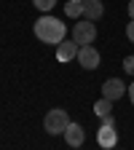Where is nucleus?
<instances>
[{
  "label": "nucleus",
  "instance_id": "f257e3e1",
  "mask_svg": "<svg viewBox=\"0 0 134 150\" xmlns=\"http://www.w3.org/2000/svg\"><path fill=\"white\" fill-rule=\"evenodd\" d=\"M32 32H35V38L40 43H48V46H59L62 40H65V35H67V27L59 22L56 16H40L35 22V27H32Z\"/></svg>",
  "mask_w": 134,
  "mask_h": 150
},
{
  "label": "nucleus",
  "instance_id": "f03ea898",
  "mask_svg": "<svg viewBox=\"0 0 134 150\" xmlns=\"http://www.w3.org/2000/svg\"><path fill=\"white\" fill-rule=\"evenodd\" d=\"M67 126H70V115H67V110H62V107L48 110L46 118H43V129L48 131V134H65Z\"/></svg>",
  "mask_w": 134,
  "mask_h": 150
},
{
  "label": "nucleus",
  "instance_id": "7ed1b4c3",
  "mask_svg": "<svg viewBox=\"0 0 134 150\" xmlns=\"http://www.w3.org/2000/svg\"><path fill=\"white\" fill-rule=\"evenodd\" d=\"M72 40L78 46H89L97 40V22H91V19H81V22H75L72 27Z\"/></svg>",
  "mask_w": 134,
  "mask_h": 150
},
{
  "label": "nucleus",
  "instance_id": "20e7f679",
  "mask_svg": "<svg viewBox=\"0 0 134 150\" xmlns=\"http://www.w3.org/2000/svg\"><path fill=\"white\" fill-rule=\"evenodd\" d=\"M99 62H102V56H99V51L94 48L91 43L78 48V64H81L83 70H97V67H99Z\"/></svg>",
  "mask_w": 134,
  "mask_h": 150
},
{
  "label": "nucleus",
  "instance_id": "39448f33",
  "mask_svg": "<svg viewBox=\"0 0 134 150\" xmlns=\"http://www.w3.org/2000/svg\"><path fill=\"white\" fill-rule=\"evenodd\" d=\"M97 142H99V147H105V150L116 147V145H118V131H116V123H102V126L97 129Z\"/></svg>",
  "mask_w": 134,
  "mask_h": 150
},
{
  "label": "nucleus",
  "instance_id": "423d86ee",
  "mask_svg": "<svg viewBox=\"0 0 134 150\" xmlns=\"http://www.w3.org/2000/svg\"><path fill=\"white\" fill-rule=\"evenodd\" d=\"M126 88L129 86H123V81L121 78H107L105 83H102V97H107V99H121L123 94H126Z\"/></svg>",
  "mask_w": 134,
  "mask_h": 150
},
{
  "label": "nucleus",
  "instance_id": "0eeeda50",
  "mask_svg": "<svg viewBox=\"0 0 134 150\" xmlns=\"http://www.w3.org/2000/svg\"><path fill=\"white\" fill-rule=\"evenodd\" d=\"M83 139H86V131H83V126L70 121V126L65 129V142H67L70 147H81V145H83Z\"/></svg>",
  "mask_w": 134,
  "mask_h": 150
},
{
  "label": "nucleus",
  "instance_id": "6e6552de",
  "mask_svg": "<svg viewBox=\"0 0 134 150\" xmlns=\"http://www.w3.org/2000/svg\"><path fill=\"white\" fill-rule=\"evenodd\" d=\"M102 16H105V6H102V0H83V19L99 22Z\"/></svg>",
  "mask_w": 134,
  "mask_h": 150
},
{
  "label": "nucleus",
  "instance_id": "1a4fd4ad",
  "mask_svg": "<svg viewBox=\"0 0 134 150\" xmlns=\"http://www.w3.org/2000/svg\"><path fill=\"white\" fill-rule=\"evenodd\" d=\"M78 43L75 40H62L59 46H56V59L59 62H70V59H75V56H78Z\"/></svg>",
  "mask_w": 134,
  "mask_h": 150
},
{
  "label": "nucleus",
  "instance_id": "9d476101",
  "mask_svg": "<svg viewBox=\"0 0 134 150\" xmlns=\"http://www.w3.org/2000/svg\"><path fill=\"white\" fill-rule=\"evenodd\" d=\"M94 112H97L99 118H105V115H110L113 112V99H107V97H102L99 102H94Z\"/></svg>",
  "mask_w": 134,
  "mask_h": 150
},
{
  "label": "nucleus",
  "instance_id": "9b49d317",
  "mask_svg": "<svg viewBox=\"0 0 134 150\" xmlns=\"http://www.w3.org/2000/svg\"><path fill=\"white\" fill-rule=\"evenodd\" d=\"M65 13L72 16V19L75 16H83V3H81V0H70V3L65 6Z\"/></svg>",
  "mask_w": 134,
  "mask_h": 150
},
{
  "label": "nucleus",
  "instance_id": "f8f14e48",
  "mask_svg": "<svg viewBox=\"0 0 134 150\" xmlns=\"http://www.w3.org/2000/svg\"><path fill=\"white\" fill-rule=\"evenodd\" d=\"M32 3H35V8L38 11H43V13H48L54 6H56V0H32Z\"/></svg>",
  "mask_w": 134,
  "mask_h": 150
},
{
  "label": "nucleus",
  "instance_id": "ddd939ff",
  "mask_svg": "<svg viewBox=\"0 0 134 150\" xmlns=\"http://www.w3.org/2000/svg\"><path fill=\"white\" fill-rule=\"evenodd\" d=\"M123 70H126L129 75H134V54H129L126 59H123Z\"/></svg>",
  "mask_w": 134,
  "mask_h": 150
},
{
  "label": "nucleus",
  "instance_id": "4468645a",
  "mask_svg": "<svg viewBox=\"0 0 134 150\" xmlns=\"http://www.w3.org/2000/svg\"><path fill=\"white\" fill-rule=\"evenodd\" d=\"M126 38H129V43H134V19L126 24Z\"/></svg>",
  "mask_w": 134,
  "mask_h": 150
},
{
  "label": "nucleus",
  "instance_id": "2eb2a0df",
  "mask_svg": "<svg viewBox=\"0 0 134 150\" xmlns=\"http://www.w3.org/2000/svg\"><path fill=\"white\" fill-rule=\"evenodd\" d=\"M126 94H129V99H131V105H134V83H131V86L126 88Z\"/></svg>",
  "mask_w": 134,
  "mask_h": 150
},
{
  "label": "nucleus",
  "instance_id": "dca6fc26",
  "mask_svg": "<svg viewBox=\"0 0 134 150\" xmlns=\"http://www.w3.org/2000/svg\"><path fill=\"white\" fill-rule=\"evenodd\" d=\"M129 16L134 19V0H129Z\"/></svg>",
  "mask_w": 134,
  "mask_h": 150
},
{
  "label": "nucleus",
  "instance_id": "f3484780",
  "mask_svg": "<svg viewBox=\"0 0 134 150\" xmlns=\"http://www.w3.org/2000/svg\"><path fill=\"white\" fill-rule=\"evenodd\" d=\"M81 3H83V0H81Z\"/></svg>",
  "mask_w": 134,
  "mask_h": 150
}]
</instances>
